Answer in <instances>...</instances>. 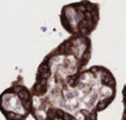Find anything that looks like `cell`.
Instances as JSON below:
<instances>
[{
	"label": "cell",
	"instance_id": "1",
	"mask_svg": "<svg viewBox=\"0 0 126 120\" xmlns=\"http://www.w3.org/2000/svg\"><path fill=\"white\" fill-rule=\"evenodd\" d=\"M90 37L69 36L45 56L30 88L35 120H98L115 99L117 82L104 66L87 68Z\"/></svg>",
	"mask_w": 126,
	"mask_h": 120
},
{
	"label": "cell",
	"instance_id": "2",
	"mask_svg": "<svg viewBox=\"0 0 126 120\" xmlns=\"http://www.w3.org/2000/svg\"><path fill=\"white\" fill-rule=\"evenodd\" d=\"M100 20V5L90 0L63 5L59 13L61 25L69 36L90 37Z\"/></svg>",
	"mask_w": 126,
	"mask_h": 120
},
{
	"label": "cell",
	"instance_id": "3",
	"mask_svg": "<svg viewBox=\"0 0 126 120\" xmlns=\"http://www.w3.org/2000/svg\"><path fill=\"white\" fill-rule=\"evenodd\" d=\"M32 110V95L30 88L19 76L9 88L0 93V113L5 120H27Z\"/></svg>",
	"mask_w": 126,
	"mask_h": 120
}]
</instances>
